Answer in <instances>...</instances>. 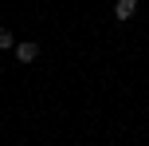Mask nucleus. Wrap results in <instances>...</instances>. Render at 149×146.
<instances>
[{
  "instance_id": "f257e3e1",
  "label": "nucleus",
  "mask_w": 149,
  "mask_h": 146,
  "mask_svg": "<svg viewBox=\"0 0 149 146\" xmlns=\"http://www.w3.org/2000/svg\"><path fill=\"white\" fill-rule=\"evenodd\" d=\"M12 51H16V59H20V63H31V59L39 55V44H31V39H24V44H16V47H12Z\"/></svg>"
},
{
  "instance_id": "f03ea898",
  "label": "nucleus",
  "mask_w": 149,
  "mask_h": 146,
  "mask_svg": "<svg viewBox=\"0 0 149 146\" xmlns=\"http://www.w3.org/2000/svg\"><path fill=\"white\" fill-rule=\"evenodd\" d=\"M134 12H137V0H118V4H114V16H118V20H130Z\"/></svg>"
},
{
  "instance_id": "7ed1b4c3",
  "label": "nucleus",
  "mask_w": 149,
  "mask_h": 146,
  "mask_svg": "<svg viewBox=\"0 0 149 146\" xmlns=\"http://www.w3.org/2000/svg\"><path fill=\"white\" fill-rule=\"evenodd\" d=\"M8 47H16V39H12L8 28H0V51H8Z\"/></svg>"
}]
</instances>
